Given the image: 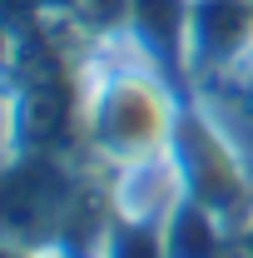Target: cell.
<instances>
[{
  "label": "cell",
  "mask_w": 253,
  "mask_h": 258,
  "mask_svg": "<svg viewBox=\"0 0 253 258\" xmlns=\"http://www.w3.org/2000/svg\"><path fill=\"white\" fill-rule=\"evenodd\" d=\"M95 129L114 154H144L164 139V99L149 85H119L99 104Z\"/></svg>",
  "instance_id": "1"
},
{
  "label": "cell",
  "mask_w": 253,
  "mask_h": 258,
  "mask_svg": "<svg viewBox=\"0 0 253 258\" xmlns=\"http://www.w3.org/2000/svg\"><path fill=\"white\" fill-rule=\"evenodd\" d=\"M253 35V0H194L189 50L204 64H228Z\"/></svg>",
  "instance_id": "2"
},
{
  "label": "cell",
  "mask_w": 253,
  "mask_h": 258,
  "mask_svg": "<svg viewBox=\"0 0 253 258\" xmlns=\"http://www.w3.org/2000/svg\"><path fill=\"white\" fill-rule=\"evenodd\" d=\"M184 154H189V179H194V199L204 204H233L238 194V174H233V159L223 154L219 144L199 129H184Z\"/></svg>",
  "instance_id": "3"
},
{
  "label": "cell",
  "mask_w": 253,
  "mask_h": 258,
  "mask_svg": "<svg viewBox=\"0 0 253 258\" xmlns=\"http://www.w3.org/2000/svg\"><path fill=\"white\" fill-rule=\"evenodd\" d=\"M164 258H214L219 253V228L209 219V204L204 199H189L169 214L164 224V238H159Z\"/></svg>",
  "instance_id": "4"
},
{
  "label": "cell",
  "mask_w": 253,
  "mask_h": 258,
  "mask_svg": "<svg viewBox=\"0 0 253 258\" xmlns=\"http://www.w3.org/2000/svg\"><path fill=\"white\" fill-rule=\"evenodd\" d=\"M189 5L194 0H134V25L149 35V45L174 55V45L189 40Z\"/></svg>",
  "instance_id": "5"
},
{
  "label": "cell",
  "mask_w": 253,
  "mask_h": 258,
  "mask_svg": "<svg viewBox=\"0 0 253 258\" xmlns=\"http://www.w3.org/2000/svg\"><path fill=\"white\" fill-rule=\"evenodd\" d=\"M70 5H75V20L90 30H114L124 15H134V0H70Z\"/></svg>",
  "instance_id": "6"
},
{
  "label": "cell",
  "mask_w": 253,
  "mask_h": 258,
  "mask_svg": "<svg viewBox=\"0 0 253 258\" xmlns=\"http://www.w3.org/2000/svg\"><path fill=\"white\" fill-rule=\"evenodd\" d=\"M164 248L154 243V233H144V228H119L114 233V243H109V258H159Z\"/></svg>",
  "instance_id": "7"
},
{
  "label": "cell",
  "mask_w": 253,
  "mask_h": 258,
  "mask_svg": "<svg viewBox=\"0 0 253 258\" xmlns=\"http://www.w3.org/2000/svg\"><path fill=\"white\" fill-rule=\"evenodd\" d=\"M248 258H253V228H248Z\"/></svg>",
  "instance_id": "8"
}]
</instances>
